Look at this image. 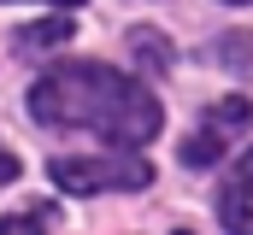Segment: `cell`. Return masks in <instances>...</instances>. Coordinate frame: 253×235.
Instances as JSON below:
<instances>
[{
	"label": "cell",
	"mask_w": 253,
	"mask_h": 235,
	"mask_svg": "<svg viewBox=\"0 0 253 235\" xmlns=\"http://www.w3.org/2000/svg\"><path fill=\"white\" fill-rule=\"evenodd\" d=\"M30 112L47 129H94L112 147H141L159 135V100L112 65H53L30 88Z\"/></svg>",
	"instance_id": "6da1fadb"
},
{
	"label": "cell",
	"mask_w": 253,
	"mask_h": 235,
	"mask_svg": "<svg viewBox=\"0 0 253 235\" xmlns=\"http://www.w3.org/2000/svg\"><path fill=\"white\" fill-rule=\"evenodd\" d=\"M141 159H53V182L65 194H112V188H147Z\"/></svg>",
	"instance_id": "7a4b0ae2"
},
{
	"label": "cell",
	"mask_w": 253,
	"mask_h": 235,
	"mask_svg": "<svg viewBox=\"0 0 253 235\" xmlns=\"http://www.w3.org/2000/svg\"><path fill=\"white\" fill-rule=\"evenodd\" d=\"M248 123H253V100H242V94H236V100H218V106L206 112V123H200V135L183 141V165H194V171H200V165H212V159L224 153V141H230V135H242Z\"/></svg>",
	"instance_id": "3957f363"
},
{
	"label": "cell",
	"mask_w": 253,
	"mask_h": 235,
	"mask_svg": "<svg viewBox=\"0 0 253 235\" xmlns=\"http://www.w3.org/2000/svg\"><path fill=\"white\" fill-rule=\"evenodd\" d=\"M218 206H224V230H248L253 235V153H242L230 165V182H224Z\"/></svg>",
	"instance_id": "277c9868"
},
{
	"label": "cell",
	"mask_w": 253,
	"mask_h": 235,
	"mask_svg": "<svg viewBox=\"0 0 253 235\" xmlns=\"http://www.w3.org/2000/svg\"><path fill=\"white\" fill-rule=\"evenodd\" d=\"M65 41H71V24H65V18H42V24H24V30H18V47H24V53L65 47Z\"/></svg>",
	"instance_id": "5b68a950"
},
{
	"label": "cell",
	"mask_w": 253,
	"mask_h": 235,
	"mask_svg": "<svg viewBox=\"0 0 253 235\" xmlns=\"http://www.w3.org/2000/svg\"><path fill=\"white\" fill-rule=\"evenodd\" d=\"M135 53H141V65H147V71H165V65H171V47H165L153 30H135Z\"/></svg>",
	"instance_id": "8992f818"
},
{
	"label": "cell",
	"mask_w": 253,
	"mask_h": 235,
	"mask_svg": "<svg viewBox=\"0 0 253 235\" xmlns=\"http://www.w3.org/2000/svg\"><path fill=\"white\" fill-rule=\"evenodd\" d=\"M47 224H53V212L36 206V212H24V218H0V235H12V230H47Z\"/></svg>",
	"instance_id": "52a82bcc"
},
{
	"label": "cell",
	"mask_w": 253,
	"mask_h": 235,
	"mask_svg": "<svg viewBox=\"0 0 253 235\" xmlns=\"http://www.w3.org/2000/svg\"><path fill=\"white\" fill-rule=\"evenodd\" d=\"M12 176H18V159H6V153H0V182H12Z\"/></svg>",
	"instance_id": "ba28073f"
},
{
	"label": "cell",
	"mask_w": 253,
	"mask_h": 235,
	"mask_svg": "<svg viewBox=\"0 0 253 235\" xmlns=\"http://www.w3.org/2000/svg\"><path fill=\"white\" fill-rule=\"evenodd\" d=\"M53 6H83V0H53Z\"/></svg>",
	"instance_id": "9c48e42d"
},
{
	"label": "cell",
	"mask_w": 253,
	"mask_h": 235,
	"mask_svg": "<svg viewBox=\"0 0 253 235\" xmlns=\"http://www.w3.org/2000/svg\"><path fill=\"white\" fill-rule=\"evenodd\" d=\"M230 6H248V0H230Z\"/></svg>",
	"instance_id": "30bf717a"
}]
</instances>
